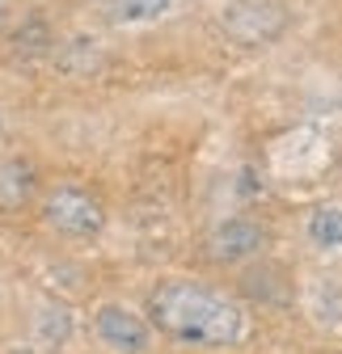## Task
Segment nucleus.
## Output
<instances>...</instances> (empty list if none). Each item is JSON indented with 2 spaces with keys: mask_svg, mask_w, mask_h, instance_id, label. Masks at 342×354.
Returning a JSON list of instances; mask_svg holds the SVG:
<instances>
[{
  "mask_svg": "<svg viewBox=\"0 0 342 354\" xmlns=\"http://www.w3.org/2000/svg\"><path fill=\"white\" fill-rule=\"evenodd\" d=\"M148 317L156 329L190 346H228L241 333L237 304L199 283H161L148 299Z\"/></svg>",
  "mask_w": 342,
  "mask_h": 354,
  "instance_id": "nucleus-1",
  "label": "nucleus"
},
{
  "mask_svg": "<svg viewBox=\"0 0 342 354\" xmlns=\"http://www.w3.org/2000/svg\"><path fill=\"white\" fill-rule=\"evenodd\" d=\"M42 219H47L55 232L84 241V236H98L102 232L106 211H102V203L89 190H80V186H55L47 194V203H42Z\"/></svg>",
  "mask_w": 342,
  "mask_h": 354,
  "instance_id": "nucleus-2",
  "label": "nucleus"
},
{
  "mask_svg": "<svg viewBox=\"0 0 342 354\" xmlns=\"http://www.w3.org/2000/svg\"><path fill=\"white\" fill-rule=\"evenodd\" d=\"M283 26H287L283 0H233L220 17V30L241 47H262V42L283 34Z\"/></svg>",
  "mask_w": 342,
  "mask_h": 354,
  "instance_id": "nucleus-3",
  "label": "nucleus"
},
{
  "mask_svg": "<svg viewBox=\"0 0 342 354\" xmlns=\"http://www.w3.org/2000/svg\"><path fill=\"white\" fill-rule=\"evenodd\" d=\"M262 228L253 224V219H224V224L207 236V257L211 261H245L262 249Z\"/></svg>",
  "mask_w": 342,
  "mask_h": 354,
  "instance_id": "nucleus-4",
  "label": "nucleus"
},
{
  "mask_svg": "<svg viewBox=\"0 0 342 354\" xmlns=\"http://www.w3.org/2000/svg\"><path fill=\"white\" fill-rule=\"evenodd\" d=\"M93 329H98V337H102L110 350H118V354H140V350L148 346V325H144L136 313L118 308V304H106V308H102L98 321H93Z\"/></svg>",
  "mask_w": 342,
  "mask_h": 354,
  "instance_id": "nucleus-5",
  "label": "nucleus"
},
{
  "mask_svg": "<svg viewBox=\"0 0 342 354\" xmlns=\"http://www.w3.org/2000/svg\"><path fill=\"white\" fill-rule=\"evenodd\" d=\"M38 194V173L26 156H5L0 160V215L21 211Z\"/></svg>",
  "mask_w": 342,
  "mask_h": 354,
  "instance_id": "nucleus-6",
  "label": "nucleus"
},
{
  "mask_svg": "<svg viewBox=\"0 0 342 354\" xmlns=\"http://www.w3.org/2000/svg\"><path fill=\"white\" fill-rule=\"evenodd\" d=\"M51 51H55L60 72H68V76H89V72L102 68V47H98L93 38H72V42L51 47Z\"/></svg>",
  "mask_w": 342,
  "mask_h": 354,
  "instance_id": "nucleus-7",
  "label": "nucleus"
},
{
  "mask_svg": "<svg viewBox=\"0 0 342 354\" xmlns=\"http://www.w3.org/2000/svg\"><path fill=\"white\" fill-rule=\"evenodd\" d=\"M169 9V0H110L106 17L118 26H132V21H156Z\"/></svg>",
  "mask_w": 342,
  "mask_h": 354,
  "instance_id": "nucleus-8",
  "label": "nucleus"
},
{
  "mask_svg": "<svg viewBox=\"0 0 342 354\" xmlns=\"http://www.w3.org/2000/svg\"><path fill=\"white\" fill-rule=\"evenodd\" d=\"M13 51H17L21 59L47 55V51H51V30H47V21H42V17H30V21L17 30V38H13Z\"/></svg>",
  "mask_w": 342,
  "mask_h": 354,
  "instance_id": "nucleus-9",
  "label": "nucleus"
},
{
  "mask_svg": "<svg viewBox=\"0 0 342 354\" xmlns=\"http://www.w3.org/2000/svg\"><path fill=\"white\" fill-rule=\"evenodd\" d=\"M309 232L317 245H342V207H325L309 219Z\"/></svg>",
  "mask_w": 342,
  "mask_h": 354,
  "instance_id": "nucleus-10",
  "label": "nucleus"
},
{
  "mask_svg": "<svg viewBox=\"0 0 342 354\" xmlns=\"http://www.w3.org/2000/svg\"><path fill=\"white\" fill-rule=\"evenodd\" d=\"M5 9H9V0H0V17H5Z\"/></svg>",
  "mask_w": 342,
  "mask_h": 354,
  "instance_id": "nucleus-11",
  "label": "nucleus"
}]
</instances>
